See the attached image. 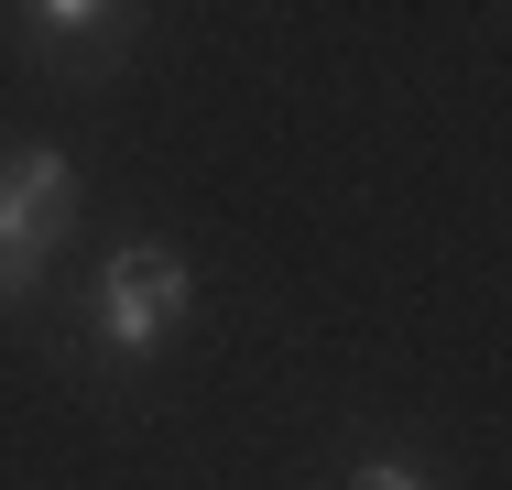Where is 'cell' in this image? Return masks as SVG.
<instances>
[{
    "mask_svg": "<svg viewBox=\"0 0 512 490\" xmlns=\"http://www.w3.org/2000/svg\"><path fill=\"white\" fill-rule=\"evenodd\" d=\"M99 349L109 360H153L186 316H197V273L175 262V251H153V240H131V251H109V273H99Z\"/></svg>",
    "mask_w": 512,
    "mask_h": 490,
    "instance_id": "obj_1",
    "label": "cell"
},
{
    "mask_svg": "<svg viewBox=\"0 0 512 490\" xmlns=\"http://www.w3.org/2000/svg\"><path fill=\"white\" fill-rule=\"evenodd\" d=\"M0 207H11L22 229L66 240V229H77V164H66L55 142H22V153L0 164Z\"/></svg>",
    "mask_w": 512,
    "mask_h": 490,
    "instance_id": "obj_2",
    "label": "cell"
},
{
    "mask_svg": "<svg viewBox=\"0 0 512 490\" xmlns=\"http://www.w3.org/2000/svg\"><path fill=\"white\" fill-rule=\"evenodd\" d=\"M22 33L55 44L66 66H109V44L131 33V0H22Z\"/></svg>",
    "mask_w": 512,
    "mask_h": 490,
    "instance_id": "obj_3",
    "label": "cell"
},
{
    "mask_svg": "<svg viewBox=\"0 0 512 490\" xmlns=\"http://www.w3.org/2000/svg\"><path fill=\"white\" fill-rule=\"evenodd\" d=\"M44 262H55V240H44V229H22V218L0 207V305H11V294H33V284H44Z\"/></svg>",
    "mask_w": 512,
    "mask_h": 490,
    "instance_id": "obj_4",
    "label": "cell"
},
{
    "mask_svg": "<svg viewBox=\"0 0 512 490\" xmlns=\"http://www.w3.org/2000/svg\"><path fill=\"white\" fill-rule=\"evenodd\" d=\"M349 490H436V480H425L414 458H360V469H349Z\"/></svg>",
    "mask_w": 512,
    "mask_h": 490,
    "instance_id": "obj_5",
    "label": "cell"
}]
</instances>
